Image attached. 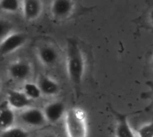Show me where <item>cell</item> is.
I'll return each instance as SVG.
<instances>
[{"instance_id": "obj_1", "label": "cell", "mask_w": 153, "mask_h": 137, "mask_svg": "<svg viewBox=\"0 0 153 137\" xmlns=\"http://www.w3.org/2000/svg\"><path fill=\"white\" fill-rule=\"evenodd\" d=\"M66 72L77 92L81 90L85 72V59L82 48L74 39L66 40Z\"/></svg>"}, {"instance_id": "obj_2", "label": "cell", "mask_w": 153, "mask_h": 137, "mask_svg": "<svg viewBox=\"0 0 153 137\" xmlns=\"http://www.w3.org/2000/svg\"><path fill=\"white\" fill-rule=\"evenodd\" d=\"M64 122L67 137H88L87 116L83 109L77 107L67 109Z\"/></svg>"}, {"instance_id": "obj_3", "label": "cell", "mask_w": 153, "mask_h": 137, "mask_svg": "<svg viewBox=\"0 0 153 137\" xmlns=\"http://www.w3.org/2000/svg\"><path fill=\"white\" fill-rule=\"evenodd\" d=\"M26 41L27 37L25 34L13 31L0 41V54L2 56L10 55L22 48Z\"/></svg>"}, {"instance_id": "obj_4", "label": "cell", "mask_w": 153, "mask_h": 137, "mask_svg": "<svg viewBox=\"0 0 153 137\" xmlns=\"http://www.w3.org/2000/svg\"><path fill=\"white\" fill-rule=\"evenodd\" d=\"M20 118L26 126L30 127H41L48 123L43 110L36 107H30L22 110L20 113Z\"/></svg>"}, {"instance_id": "obj_5", "label": "cell", "mask_w": 153, "mask_h": 137, "mask_svg": "<svg viewBox=\"0 0 153 137\" xmlns=\"http://www.w3.org/2000/svg\"><path fill=\"white\" fill-rule=\"evenodd\" d=\"M75 3L71 0H55L51 2L50 12L56 20L68 19L74 12Z\"/></svg>"}, {"instance_id": "obj_6", "label": "cell", "mask_w": 153, "mask_h": 137, "mask_svg": "<svg viewBox=\"0 0 153 137\" xmlns=\"http://www.w3.org/2000/svg\"><path fill=\"white\" fill-rule=\"evenodd\" d=\"M47 122L56 124L65 118L66 109L65 104L61 101H54L44 106L42 109Z\"/></svg>"}, {"instance_id": "obj_7", "label": "cell", "mask_w": 153, "mask_h": 137, "mask_svg": "<svg viewBox=\"0 0 153 137\" xmlns=\"http://www.w3.org/2000/svg\"><path fill=\"white\" fill-rule=\"evenodd\" d=\"M110 110L114 114L117 124L115 127V136L116 137H137L135 130L132 128L128 121V117L126 114L120 113L115 110L112 107H109Z\"/></svg>"}, {"instance_id": "obj_8", "label": "cell", "mask_w": 153, "mask_h": 137, "mask_svg": "<svg viewBox=\"0 0 153 137\" xmlns=\"http://www.w3.org/2000/svg\"><path fill=\"white\" fill-rule=\"evenodd\" d=\"M8 74L10 77L15 81H25L32 74L31 65L23 60L13 62L8 67Z\"/></svg>"}, {"instance_id": "obj_9", "label": "cell", "mask_w": 153, "mask_h": 137, "mask_svg": "<svg viewBox=\"0 0 153 137\" xmlns=\"http://www.w3.org/2000/svg\"><path fill=\"white\" fill-rule=\"evenodd\" d=\"M13 109L24 110L30 107V100L20 90H10L5 101Z\"/></svg>"}, {"instance_id": "obj_10", "label": "cell", "mask_w": 153, "mask_h": 137, "mask_svg": "<svg viewBox=\"0 0 153 137\" xmlns=\"http://www.w3.org/2000/svg\"><path fill=\"white\" fill-rule=\"evenodd\" d=\"M37 56L39 62L48 67L55 66L59 59L57 49L51 45H41L37 51Z\"/></svg>"}, {"instance_id": "obj_11", "label": "cell", "mask_w": 153, "mask_h": 137, "mask_svg": "<svg viewBox=\"0 0 153 137\" xmlns=\"http://www.w3.org/2000/svg\"><path fill=\"white\" fill-rule=\"evenodd\" d=\"M43 2L39 0L22 1V13L27 21L37 20L43 12Z\"/></svg>"}, {"instance_id": "obj_12", "label": "cell", "mask_w": 153, "mask_h": 137, "mask_svg": "<svg viewBox=\"0 0 153 137\" xmlns=\"http://www.w3.org/2000/svg\"><path fill=\"white\" fill-rule=\"evenodd\" d=\"M42 95L53 97L59 93L60 92V85L59 83L52 77L46 75V74H40L38 77V83Z\"/></svg>"}, {"instance_id": "obj_13", "label": "cell", "mask_w": 153, "mask_h": 137, "mask_svg": "<svg viewBox=\"0 0 153 137\" xmlns=\"http://www.w3.org/2000/svg\"><path fill=\"white\" fill-rule=\"evenodd\" d=\"M15 112L6 101L0 104V128L2 131L14 127Z\"/></svg>"}, {"instance_id": "obj_14", "label": "cell", "mask_w": 153, "mask_h": 137, "mask_svg": "<svg viewBox=\"0 0 153 137\" xmlns=\"http://www.w3.org/2000/svg\"><path fill=\"white\" fill-rule=\"evenodd\" d=\"M22 91L30 101H37L40 99L42 96V92L37 83H32V82L24 83Z\"/></svg>"}, {"instance_id": "obj_15", "label": "cell", "mask_w": 153, "mask_h": 137, "mask_svg": "<svg viewBox=\"0 0 153 137\" xmlns=\"http://www.w3.org/2000/svg\"><path fill=\"white\" fill-rule=\"evenodd\" d=\"M0 9L6 13H17L22 9V1L0 0Z\"/></svg>"}, {"instance_id": "obj_16", "label": "cell", "mask_w": 153, "mask_h": 137, "mask_svg": "<svg viewBox=\"0 0 153 137\" xmlns=\"http://www.w3.org/2000/svg\"><path fill=\"white\" fill-rule=\"evenodd\" d=\"M30 133L20 127H13L9 129L2 131L1 137H30Z\"/></svg>"}, {"instance_id": "obj_17", "label": "cell", "mask_w": 153, "mask_h": 137, "mask_svg": "<svg viewBox=\"0 0 153 137\" xmlns=\"http://www.w3.org/2000/svg\"><path fill=\"white\" fill-rule=\"evenodd\" d=\"M137 137H153V120L135 129Z\"/></svg>"}, {"instance_id": "obj_18", "label": "cell", "mask_w": 153, "mask_h": 137, "mask_svg": "<svg viewBox=\"0 0 153 137\" xmlns=\"http://www.w3.org/2000/svg\"><path fill=\"white\" fill-rule=\"evenodd\" d=\"M12 32H13L12 23L5 19L0 18V41L10 35Z\"/></svg>"}, {"instance_id": "obj_19", "label": "cell", "mask_w": 153, "mask_h": 137, "mask_svg": "<svg viewBox=\"0 0 153 137\" xmlns=\"http://www.w3.org/2000/svg\"><path fill=\"white\" fill-rule=\"evenodd\" d=\"M39 137H59L56 134H55V133H52V132H48V133H45V134H43L41 136Z\"/></svg>"}, {"instance_id": "obj_20", "label": "cell", "mask_w": 153, "mask_h": 137, "mask_svg": "<svg viewBox=\"0 0 153 137\" xmlns=\"http://www.w3.org/2000/svg\"><path fill=\"white\" fill-rule=\"evenodd\" d=\"M148 19H149V22H150V23L152 24L153 26V8L150 11V13H149V16H148Z\"/></svg>"}, {"instance_id": "obj_21", "label": "cell", "mask_w": 153, "mask_h": 137, "mask_svg": "<svg viewBox=\"0 0 153 137\" xmlns=\"http://www.w3.org/2000/svg\"><path fill=\"white\" fill-rule=\"evenodd\" d=\"M152 68H153V56H152Z\"/></svg>"}, {"instance_id": "obj_22", "label": "cell", "mask_w": 153, "mask_h": 137, "mask_svg": "<svg viewBox=\"0 0 153 137\" xmlns=\"http://www.w3.org/2000/svg\"><path fill=\"white\" fill-rule=\"evenodd\" d=\"M0 86H1V83H0Z\"/></svg>"}]
</instances>
